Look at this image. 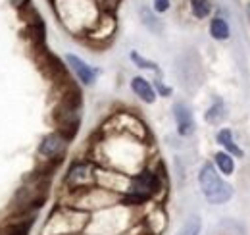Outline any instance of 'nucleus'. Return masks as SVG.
<instances>
[{
    "instance_id": "nucleus-11",
    "label": "nucleus",
    "mask_w": 250,
    "mask_h": 235,
    "mask_svg": "<svg viewBox=\"0 0 250 235\" xmlns=\"http://www.w3.org/2000/svg\"><path fill=\"white\" fill-rule=\"evenodd\" d=\"M206 121L208 123H212V125H218V123H221L223 121V118H225V106H223V102L221 100H216L210 108H208V112H206Z\"/></svg>"
},
{
    "instance_id": "nucleus-4",
    "label": "nucleus",
    "mask_w": 250,
    "mask_h": 235,
    "mask_svg": "<svg viewBox=\"0 0 250 235\" xmlns=\"http://www.w3.org/2000/svg\"><path fill=\"white\" fill-rule=\"evenodd\" d=\"M67 141H69V139H65L60 131H58V133H48V135L41 141L39 152H41L42 156H46V158H58V156L63 154V150L67 147Z\"/></svg>"
},
{
    "instance_id": "nucleus-7",
    "label": "nucleus",
    "mask_w": 250,
    "mask_h": 235,
    "mask_svg": "<svg viewBox=\"0 0 250 235\" xmlns=\"http://www.w3.org/2000/svg\"><path fill=\"white\" fill-rule=\"evenodd\" d=\"M131 89H133V93H135L141 100H145V102H148V104H152V102L156 100L154 87H152L145 77H141V75H137V77L131 79Z\"/></svg>"
},
{
    "instance_id": "nucleus-14",
    "label": "nucleus",
    "mask_w": 250,
    "mask_h": 235,
    "mask_svg": "<svg viewBox=\"0 0 250 235\" xmlns=\"http://www.w3.org/2000/svg\"><path fill=\"white\" fill-rule=\"evenodd\" d=\"M141 18H143V24L154 33H160L162 31V24L158 22V18L148 10V8H141Z\"/></svg>"
},
{
    "instance_id": "nucleus-18",
    "label": "nucleus",
    "mask_w": 250,
    "mask_h": 235,
    "mask_svg": "<svg viewBox=\"0 0 250 235\" xmlns=\"http://www.w3.org/2000/svg\"><path fill=\"white\" fill-rule=\"evenodd\" d=\"M247 12H249V18H250V4H249V8H247Z\"/></svg>"
},
{
    "instance_id": "nucleus-10",
    "label": "nucleus",
    "mask_w": 250,
    "mask_h": 235,
    "mask_svg": "<svg viewBox=\"0 0 250 235\" xmlns=\"http://www.w3.org/2000/svg\"><path fill=\"white\" fill-rule=\"evenodd\" d=\"M210 35L216 39V41H225L229 39V25L223 18H214L210 22Z\"/></svg>"
},
{
    "instance_id": "nucleus-15",
    "label": "nucleus",
    "mask_w": 250,
    "mask_h": 235,
    "mask_svg": "<svg viewBox=\"0 0 250 235\" xmlns=\"http://www.w3.org/2000/svg\"><path fill=\"white\" fill-rule=\"evenodd\" d=\"M131 60H133V62H135L139 68H143V70H150V71H156V73H160V68H158L156 62L143 58L139 52H131Z\"/></svg>"
},
{
    "instance_id": "nucleus-3",
    "label": "nucleus",
    "mask_w": 250,
    "mask_h": 235,
    "mask_svg": "<svg viewBox=\"0 0 250 235\" xmlns=\"http://www.w3.org/2000/svg\"><path fill=\"white\" fill-rule=\"evenodd\" d=\"M173 118L177 123V133L181 137H190L194 133V118H192V110L187 102L173 104Z\"/></svg>"
},
{
    "instance_id": "nucleus-2",
    "label": "nucleus",
    "mask_w": 250,
    "mask_h": 235,
    "mask_svg": "<svg viewBox=\"0 0 250 235\" xmlns=\"http://www.w3.org/2000/svg\"><path fill=\"white\" fill-rule=\"evenodd\" d=\"M198 183H200V189H202V195L206 197L208 203L212 205H223L227 203L231 197H233V187L227 185L219 174L216 172V168L206 162L202 168H200V174H198Z\"/></svg>"
},
{
    "instance_id": "nucleus-1",
    "label": "nucleus",
    "mask_w": 250,
    "mask_h": 235,
    "mask_svg": "<svg viewBox=\"0 0 250 235\" xmlns=\"http://www.w3.org/2000/svg\"><path fill=\"white\" fill-rule=\"evenodd\" d=\"M89 224V214L79 208H58L50 214L42 235H75L83 232Z\"/></svg>"
},
{
    "instance_id": "nucleus-13",
    "label": "nucleus",
    "mask_w": 250,
    "mask_h": 235,
    "mask_svg": "<svg viewBox=\"0 0 250 235\" xmlns=\"http://www.w3.org/2000/svg\"><path fill=\"white\" fill-rule=\"evenodd\" d=\"M190 2V10H192V16L196 20H204L208 14H210V2L208 0H188Z\"/></svg>"
},
{
    "instance_id": "nucleus-9",
    "label": "nucleus",
    "mask_w": 250,
    "mask_h": 235,
    "mask_svg": "<svg viewBox=\"0 0 250 235\" xmlns=\"http://www.w3.org/2000/svg\"><path fill=\"white\" fill-rule=\"evenodd\" d=\"M214 160H216V164H218V168H219V172H221V174L231 176V174L235 172V160H233V156H231L229 152L219 150V152H216Z\"/></svg>"
},
{
    "instance_id": "nucleus-5",
    "label": "nucleus",
    "mask_w": 250,
    "mask_h": 235,
    "mask_svg": "<svg viewBox=\"0 0 250 235\" xmlns=\"http://www.w3.org/2000/svg\"><path fill=\"white\" fill-rule=\"evenodd\" d=\"M65 62H67V66L71 68V71L77 75V79L83 85H93L94 79H96V73H98L94 68H91L85 60H81L79 56H75V54H67Z\"/></svg>"
},
{
    "instance_id": "nucleus-17",
    "label": "nucleus",
    "mask_w": 250,
    "mask_h": 235,
    "mask_svg": "<svg viewBox=\"0 0 250 235\" xmlns=\"http://www.w3.org/2000/svg\"><path fill=\"white\" fill-rule=\"evenodd\" d=\"M156 89L162 96H169V94H171V87H166L162 81H156Z\"/></svg>"
},
{
    "instance_id": "nucleus-6",
    "label": "nucleus",
    "mask_w": 250,
    "mask_h": 235,
    "mask_svg": "<svg viewBox=\"0 0 250 235\" xmlns=\"http://www.w3.org/2000/svg\"><path fill=\"white\" fill-rule=\"evenodd\" d=\"M89 181H93V170L87 162H77L69 168L67 176H65V183L75 187V189H81L85 187Z\"/></svg>"
},
{
    "instance_id": "nucleus-8",
    "label": "nucleus",
    "mask_w": 250,
    "mask_h": 235,
    "mask_svg": "<svg viewBox=\"0 0 250 235\" xmlns=\"http://www.w3.org/2000/svg\"><path fill=\"white\" fill-rule=\"evenodd\" d=\"M218 143L221 145V147L225 148V152H229L231 156H243V150L237 147V143L233 141V133H231V129H221L218 133Z\"/></svg>"
},
{
    "instance_id": "nucleus-16",
    "label": "nucleus",
    "mask_w": 250,
    "mask_h": 235,
    "mask_svg": "<svg viewBox=\"0 0 250 235\" xmlns=\"http://www.w3.org/2000/svg\"><path fill=\"white\" fill-rule=\"evenodd\" d=\"M167 8H169V0H154V10H156V12L162 14V12H166Z\"/></svg>"
},
{
    "instance_id": "nucleus-12",
    "label": "nucleus",
    "mask_w": 250,
    "mask_h": 235,
    "mask_svg": "<svg viewBox=\"0 0 250 235\" xmlns=\"http://www.w3.org/2000/svg\"><path fill=\"white\" fill-rule=\"evenodd\" d=\"M200 230H202V220L198 216H188L177 235H200Z\"/></svg>"
}]
</instances>
